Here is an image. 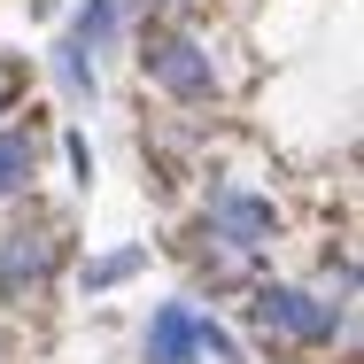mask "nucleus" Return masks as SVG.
<instances>
[{"instance_id": "1a4fd4ad", "label": "nucleus", "mask_w": 364, "mask_h": 364, "mask_svg": "<svg viewBox=\"0 0 364 364\" xmlns=\"http://www.w3.org/2000/svg\"><path fill=\"white\" fill-rule=\"evenodd\" d=\"M147 264V248H117V256H101V264H85V294H109L117 279H132Z\"/></svg>"}, {"instance_id": "f8f14e48", "label": "nucleus", "mask_w": 364, "mask_h": 364, "mask_svg": "<svg viewBox=\"0 0 364 364\" xmlns=\"http://www.w3.org/2000/svg\"><path fill=\"white\" fill-rule=\"evenodd\" d=\"M31 8H39V16H55V0H31Z\"/></svg>"}, {"instance_id": "7ed1b4c3", "label": "nucleus", "mask_w": 364, "mask_h": 364, "mask_svg": "<svg viewBox=\"0 0 364 364\" xmlns=\"http://www.w3.org/2000/svg\"><path fill=\"white\" fill-rule=\"evenodd\" d=\"M132 63H140V77L163 93V101H178V109H210L218 85H225L218 63H210V47H202L186 23H147Z\"/></svg>"}, {"instance_id": "39448f33", "label": "nucleus", "mask_w": 364, "mask_h": 364, "mask_svg": "<svg viewBox=\"0 0 364 364\" xmlns=\"http://www.w3.org/2000/svg\"><path fill=\"white\" fill-rule=\"evenodd\" d=\"M140 357L147 364H202V310L194 302H163L140 333Z\"/></svg>"}, {"instance_id": "0eeeda50", "label": "nucleus", "mask_w": 364, "mask_h": 364, "mask_svg": "<svg viewBox=\"0 0 364 364\" xmlns=\"http://www.w3.org/2000/svg\"><path fill=\"white\" fill-rule=\"evenodd\" d=\"M63 39H77L85 55H109V47L124 39V0H77V23Z\"/></svg>"}, {"instance_id": "20e7f679", "label": "nucleus", "mask_w": 364, "mask_h": 364, "mask_svg": "<svg viewBox=\"0 0 364 364\" xmlns=\"http://www.w3.org/2000/svg\"><path fill=\"white\" fill-rule=\"evenodd\" d=\"M202 232L218 240L225 256L256 264L264 248H279V202L256 194V186H240V178H210V194H202Z\"/></svg>"}, {"instance_id": "f257e3e1", "label": "nucleus", "mask_w": 364, "mask_h": 364, "mask_svg": "<svg viewBox=\"0 0 364 364\" xmlns=\"http://www.w3.org/2000/svg\"><path fill=\"white\" fill-rule=\"evenodd\" d=\"M63 264H70V218H55V210L16 218L0 232V302L39 310L55 294V279H63Z\"/></svg>"}, {"instance_id": "6e6552de", "label": "nucleus", "mask_w": 364, "mask_h": 364, "mask_svg": "<svg viewBox=\"0 0 364 364\" xmlns=\"http://www.w3.org/2000/svg\"><path fill=\"white\" fill-rule=\"evenodd\" d=\"M55 77H63L70 101H93V93H101V70H93V55H85L77 39H55Z\"/></svg>"}, {"instance_id": "9b49d317", "label": "nucleus", "mask_w": 364, "mask_h": 364, "mask_svg": "<svg viewBox=\"0 0 364 364\" xmlns=\"http://www.w3.org/2000/svg\"><path fill=\"white\" fill-rule=\"evenodd\" d=\"M16 93H23V63H16V55H0V117L16 109Z\"/></svg>"}, {"instance_id": "423d86ee", "label": "nucleus", "mask_w": 364, "mask_h": 364, "mask_svg": "<svg viewBox=\"0 0 364 364\" xmlns=\"http://www.w3.org/2000/svg\"><path fill=\"white\" fill-rule=\"evenodd\" d=\"M39 178V124H0V202H23Z\"/></svg>"}, {"instance_id": "9d476101", "label": "nucleus", "mask_w": 364, "mask_h": 364, "mask_svg": "<svg viewBox=\"0 0 364 364\" xmlns=\"http://www.w3.org/2000/svg\"><path fill=\"white\" fill-rule=\"evenodd\" d=\"M147 23H186V16H202V0H140Z\"/></svg>"}, {"instance_id": "f03ea898", "label": "nucleus", "mask_w": 364, "mask_h": 364, "mask_svg": "<svg viewBox=\"0 0 364 364\" xmlns=\"http://www.w3.org/2000/svg\"><path fill=\"white\" fill-rule=\"evenodd\" d=\"M248 326H256V341H272V349H333L341 333H349V310L333 302V294L318 287H256L248 294Z\"/></svg>"}]
</instances>
